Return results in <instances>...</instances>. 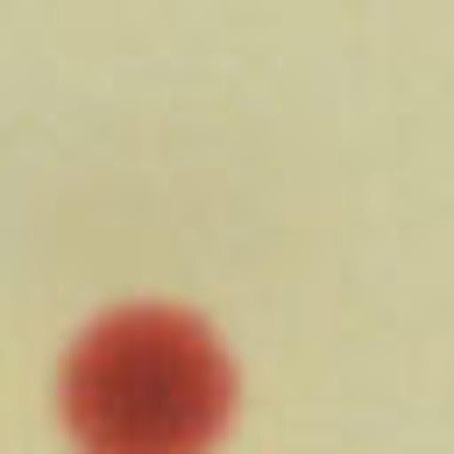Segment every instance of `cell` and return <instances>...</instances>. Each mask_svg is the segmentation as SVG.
Instances as JSON below:
<instances>
[{"instance_id": "6da1fadb", "label": "cell", "mask_w": 454, "mask_h": 454, "mask_svg": "<svg viewBox=\"0 0 454 454\" xmlns=\"http://www.w3.org/2000/svg\"><path fill=\"white\" fill-rule=\"evenodd\" d=\"M234 376L199 319L128 305L99 319L57 383V411L85 454H206L227 426Z\"/></svg>"}]
</instances>
